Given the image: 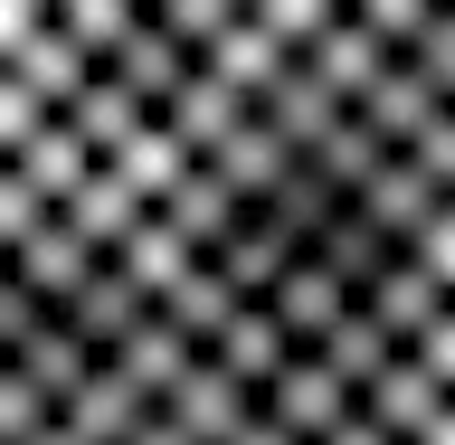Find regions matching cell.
<instances>
[{"label": "cell", "instance_id": "cell-1", "mask_svg": "<svg viewBox=\"0 0 455 445\" xmlns=\"http://www.w3.org/2000/svg\"><path fill=\"white\" fill-rule=\"evenodd\" d=\"M190 10L199 0H0V162L133 85Z\"/></svg>", "mask_w": 455, "mask_h": 445}]
</instances>
